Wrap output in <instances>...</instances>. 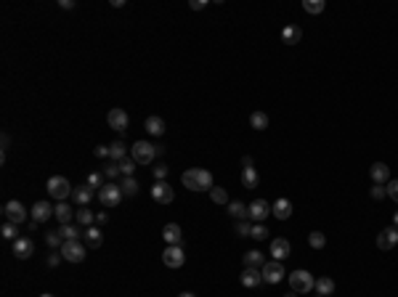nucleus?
<instances>
[{"mask_svg": "<svg viewBox=\"0 0 398 297\" xmlns=\"http://www.w3.org/2000/svg\"><path fill=\"white\" fill-rule=\"evenodd\" d=\"M183 186L189 191H210L212 189V173L210 170H202V167H191V170L183 173Z\"/></svg>", "mask_w": 398, "mask_h": 297, "instance_id": "nucleus-1", "label": "nucleus"}, {"mask_svg": "<svg viewBox=\"0 0 398 297\" xmlns=\"http://www.w3.org/2000/svg\"><path fill=\"white\" fill-rule=\"evenodd\" d=\"M290 286H292V292H298V294H308V292H313V286H316V278L300 268V271L290 273Z\"/></svg>", "mask_w": 398, "mask_h": 297, "instance_id": "nucleus-2", "label": "nucleus"}, {"mask_svg": "<svg viewBox=\"0 0 398 297\" xmlns=\"http://www.w3.org/2000/svg\"><path fill=\"white\" fill-rule=\"evenodd\" d=\"M130 154H133L136 165H149V162H154V157H157V146L149 143V141H136L133 148H130Z\"/></svg>", "mask_w": 398, "mask_h": 297, "instance_id": "nucleus-3", "label": "nucleus"}, {"mask_svg": "<svg viewBox=\"0 0 398 297\" xmlns=\"http://www.w3.org/2000/svg\"><path fill=\"white\" fill-rule=\"evenodd\" d=\"M72 186H69V181L67 178H61V175H53V178H48V194L56 202H64L67 197H72Z\"/></svg>", "mask_w": 398, "mask_h": 297, "instance_id": "nucleus-4", "label": "nucleus"}, {"mask_svg": "<svg viewBox=\"0 0 398 297\" xmlns=\"http://www.w3.org/2000/svg\"><path fill=\"white\" fill-rule=\"evenodd\" d=\"M122 186H117V183H112L109 181L104 189L98 191V199H101V204H104V207H117L119 202H122Z\"/></svg>", "mask_w": 398, "mask_h": 297, "instance_id": "nucleus-5", "label": "nucleus"}, {"mask_svg": "<svg viewBox=\"0 0 398 297\" xmlns=\"http://www.w3.org/2000/svg\"><path fill=\"white\" fill-rule=\"evenodd\" d=\"M61 257L69 260V263H82V260H85V244H80V239L64 241L61 244Z\"/></svg>", "mask_w": 398, "mask_h": 297, "instance_id": "nucleus-6", "label": "nucleus"}, {"mask_svg": "<svg viewBox=\"0 0 398 297\" xmlns=\"http://www.w3.org/2000/svg\"><path fill=\"white\" fill-rule=\"evenodd\" d=\"M3 215H6L8 223H16V226H19V223L27 220V207H24L19 199H11V202L3 204Z\"/></svg>", "mask_w": 398, "mask_h": 297, "instance_id": "nucleus-7", "label": "nucleus"}, {"mask_svg": "<svg viewBox=\"0 0 398 297\" xmlns=\"http://www.w3.org/2000/svg\"><path fill=\"white\" fill-rule=\"evenodd\" d=\"M162 263L168 265V268H181L183 263H186V252H183V247H181V244H170V247H165V252H162Z\"/></svg>", "mask_w": 398, "mask_h": 297, "instance_id": "nucleus-8", "label": "nucleus"}, {"mask_svg": "<svg viewBox=\"0 0 398 297\" xmlns=\"http://www.w3.org/2000/svg\"><path fill=\"white\" fill-rule=\"evenodd\" d=\"M260 273H263V281H266V284H279L282 278L287 276L284 265L279 263V260H271V263H266Z\"/></svg>", "mask_w": 398, "mask_h": 297, "instance_id": "nucleus-9", "label": "nucleus"}, {"mask_svg": "<svg viewBox=\"0 0 398 297\" xmlns=\"http://www.w3.org/2000/svg\"><path fill=\"white\" fill-rule=\"evenodd\" d=\"M152 199L157 202V204H170L173 199H175V194H173V189L165 181H157L154 186H152Z\"/></svg>", "mask_w": 398, "mask_h": 297, "instance_id": "nucleus-10", "label": "nucleus"}, {"mask_svg": "<svg viewBox=\"0 0 398 297\" xmlns=\"http://www.w3.org/2000/svg\"><path fill=\"white\" fill-rule=\"evenodd\" d=\"M106 122H109V127L112 130H127V125H130V117H127V111L125 109H112L106 114Z\"/></svg>", "mask_w": 398, "mask_h": 297, "instance_id": "nucleus-11", "label": "nucleus"}, {"mask_svg": "<svg viewBox=\"0 0 398 297\" xmlns=\"http://www.w3.org/2000/svg\"><path fill=\"white\" fill-rule=\"evenodd\" d=\"M14 255L19 257V260L32 257V255H35V241H32L30 236H19V239L14 241Z\"/></svg>", "mask_w": 398, "mask_h": 297, "instance_id": "nucleus-12", "label": "nucleus"}, {"mask_svg": "<svg viewBox=\"0 0 398 297\" xmlns=\"http://www.w3.org/2000/svg\"><path fill=\"white\" fill-rule=\"evenodd\" d=\"M268 215H271V204H268L266 199H255L252 204H249V220L263 223Z\"/></svg>", "mask_w": 398, "mask_h": 297, "instance_id": "nucleus-13", "label": "nucleus"}, {"mask_svg": "<svg viewBox=\"0 0 398 297\" xmlns=\"http://www.w3.org/2000/svg\"><path fill=\"white\" fill-rule=\"evenodd\" d=\"M398 244V228L395 226H390V228H382L377 234V247L379 249H393Z\"/></svg>", "mask_w": 398, "mask_h": 297, "instance_id": "nucleus-14", "label": "nucleus"}, {"mask_svg": "<svg viewBox=\"0 0 398 297\" xmlns=\"http://www.w3.org/2000/svg\"><path fill=\"white\" fill-rule=\"evenodd\" d=\"M51 218H53V204L51 202H35L32 220L35 223H45V220H51Z\"/></svg>", "mask_w": 398, "mask_h": 297, "instance_id": "nucleus-15", "label": "nucleus"}, {"mask_svg": "<svg viewBox=\"0 0 398 297\" xmlns=\"http://www.w3.org/2000/svg\"><path fill=\"white\" fill-rule=\"evenodd\" d=\"M93 197H98V194L90 189V186L85 183V186H77L75 191H72V199H75V204L77 207H88V202L93 199Z\"/></svg>", "mask_w": 398, "mask_h": 297, "instance_id": "nucleus-16", "label": "nucleus"}, {"mask_svg": "<svg viewBox=\"0 0 398 297\" xmlns=\"http://www.w3.org/2000/svg\"><path fill=\"white\" fill-rule=\"evenodd\" d=\"M162 239H165V244H181L183 241V231H181V226L178 223H168V226L162 228Z\"/></svg>", "mask_w": 398, "mask_h": 297, "instance_id": "nucleus-17", "label": "nucleus"}, {"mask_svg": "<svg viewBox=\"0 0 398 297\" xmlns=\"http://www.w3.org/2000/svg\"><path fill=\"white\" fill-rule=\"evenodd\" d=\"M290 252H292V247H290V241H287V239L279 236V239L271 241V255H274V260H279V263H282L284 257H290Z\"/></svg>", "mask_w": 398, "mask_h": 297, "instance_id": "nucleus-18", "label": "nucleus"}, {"mask_svg": "<svg viewBox=\"0 0 398 297\" xmlns=\"http://www.w3.org/2000/svg\"><path fill=\"white\" fill-rule=\"evenodd\" d=\"M72 215H77V212L72 210L67 202H56V204H53V218H59V226H67V223L72 220Z\"/></svg>", "mask_w": 398, "mask_h": 297, "instance_id": "nucleus-19", "label": "nucleus"}, {"mask_svg": "<svg viewBox=\"0 0 398 297\" xmlns=\"http://www.w3.org/2000/svg\"><path fill=\"white\" fill-rule=\"evenodd\" d=\"M82 239H85V247H90V249H96V247L104 244V234H101V228H96V226H90V228L82 231Z\"/></svg>", "mask_w": 398, "mask_h": 297, "instance_id": "nucleus-20", "label": "nucleus"}, {"mask_svg": "<svg viewBox=\"0 0 398 297\" xmlns=\"http://www.w3.org/2000/svg\"><path fill=\"white\" fill-rule=\"evenodd\" d=\"M282 40L287 43V45H298L300 40H303V30L298 24H287L284 30H282Z\"/></svg>", "mask_w": 398, "mask_h": 297, "instance_id": "nucleus-21", "label": "nucleus"}, {"mask_svg": "<svg viewBox=\"0 0 398 297\" xmlns=\"http://www.w3.org/2000/svg\"><path fill=\"white\" fill-rule=\"evenodd\" d=\"M242 284L247 286V289H255V286H260V284H263V273L257 271V268H244V273H242Z\"/></svg>", "mask_w": 398, "mask_h": 297, "instance_id": "nucleus-22", "label": "nucleus"}, {"mask_svg": "<svg viewBox=\"0 0 398 297\" xmlns=\"http://www.w3.org/2000/svg\"><path fill=\"white\" fill-rule=\"evenodd\" d=\"M369 175H372L374 183H385L387 178H390V167H387L385 162H374L372 170H369Z\"/></svg>", "mask_w": 398, "mask_h": 297, "instance_id": "nucleus-23", "label": "nucleus"}, {"mask_svg": "<svg viewBox=\"0 0 398 297\" xmlns=\"http://www.w3.org/2000/svg\"><path fill=\"white\" fill-rule=\"evenodd\" d=\"M271 212H274L279 220H287V218L292 215V202H290V199H276L274 207H271Z\"/></svg>", "mask_w": 398, "mask_h": 297, "instance_id": "nucleus-24", "label": "nucleus"}, {"mask_svg": "<svg viewBox=\"0 0 398 297\" xmlns=\"http://www.w3.org/2000/svg\"><path fill=\"white\" fill-rule=\"evenodd\" d=\"M263 265H266L263 252H257V249H249V252H244V268H263Z\"/></svg>", "mask_w": 398, "mask_h": 297, "instance_id": "nucleus-25", "label": "nucleus"}, {"mask_svg": "<svg viewBox=\"0 0 398 297\" xmlns=\"http://www.w3.org/2000/svg\"><path fill=\"white\" fill-rule=\"evenodd\" d=\"M228 215L236 220H244V218H249V207L244 202H228Z\"/></svg>", "mask_w": 398, "mask_h": 297, "instance_id": "nucleus-26", "label": "nucleus"}, {"mask_svg": "<svg viewBox=\"0 0 398 297\" xmlns=\"http://www.w3.org/2000/svg\"><path fill=\"white\" fill-rule=\"evenodd\" d=\"M75 218H77V226H80V228H90V226L96 223V212H90L88 207H80Z\"/></svg>", "mask_w": 398, "mask_h": 297, "instance_id": "nucleus-27", "label": "nucleus"}, {"mask_svg": "<svg viewBox=\"0 0 398 297\" xmlns=\"http://www.w3.org/2000/svg\"><path fill=\"white\" fill-rule=\"evenodd\" d=\"M144 127L149 130L152 135H157V138L165 135V119H162V117H149V119L144 122Z\"/></svg>", "mask_w": 398, "mask_h": 297, "instance_id": "nucleus-28", "label": "nucleus"}, {"mask_svg": "<svg viewBox=\"0 0 398 297\" xmlns=\"http://www.w3.org/2000/svg\"><path fill=\"white\" fill-rule=\"evenodd\" d=\"M321 297H329L332 292H335V281H332L329 276H321V278H316V286H313Z\"/></svg>", "mask_w": 398, "mask_h": 297, "instance_id": "nucleus-29", "label": "nucleus"}, {"mask_svg": "<svg viewBox=\"0 0 398 297\" xmlns=\"http://www.w3.org/2000/svg\"><path fill=\"white\" fill-rule=\"evenodd\" d=\"M125 152H127L125 141H114V143H109V160H112V162L125 160Z\"/></svg>", "mask_w": 398, "mask_h": 297, "instance_id": "nucleus-30", "label": "nucleus"}, {"mask_svg": "<svg viewBox=\"0 0 398 297\" xmlns=\"http://www.w3.org/2000/svg\"><path fill=\"white\" fill-rule=\"evenodd\" d=\"M59 234H61V239L64 241H75V239H80V226H72V223H67V226H59Z\"/></svg>", "mask_w": 398, "mask_h": 297, "instance_id": "nucleus-31", "label": "nucleus"}, {"mask_svg": "<svg viewBox=\"0 0 398 297\" xmlns=\"http://www.w3.org/2000/svg\"><path fill=\"white\" fill-rule=\"evenodd\" d=\"M242 186L244 189H255L257 186V170L255 167H244L242 170Z\"/></svg>", "mask_w": 398, "mask_h": 297, "instance_id": "nucleus-32", "label": "nucleus"}, {"mask_svg": "<svg viewBox=\"0 0 398 297\" xmlns=\"http://www.w3.org/2000/svg\"><path fill=\"white\" fill-rule=\"evenodd\" d=\"M249 125L255 130H266L268 127V114L266 111H252V114H249Z\"/></svg>", "mask_w": 398, "mask_h": 297, "instance_id": "nucleus-33", "label": "nucleus"}, {"mask_svg": "<svg viewBox=\"0 0 398 297\" xmlns=\"http://www.w3.org/2000/svg\"><path fill=\"white\" fill-rule=\"evenodd\" d=\"M119 173H122L125 178H133V173H136V160H133V157L119 160Z\"/></svg>", "mask_w": 398, "mask_h": 297, "instance_id": "nucleus-34", "label": "nucleus"}, {"mask_svg": "<svg viewBox=\"0 0 398 297\" xmlns=\"http://www.w3.org/2000/svg\"><path fill=\"white\" fill-rule=\"evenodd\" d=\"M104 178H106L104 173H90L85 183H88V186H90V189H93V191H101V189H104V186H106V183H104Z\"/></svg>", "mask_w": 398, "mask_h": 297, "instance_id": "nucleus-35", "label": "nucleus"}, {"mask_svg": "<svg viewBox=\"0 0 398 297\" xmlns=\"http://www.w3.org/2000/svg\"><path fill=\"white\" fill-rule=\"evenodd\" d=\"M0 234H3V239L16 241V239H19V236H16V234H19V226H16V223H8V220H6L3 228H0Z\"/></svg>", "mask_w": 398, "mask_h": 297, "instance_id": "nucleus-36", "label": "nucleus"}, {"mask_svg": "<svg viewBox=\"0 0 398 297\" xmlns=\"http://www.w3.org/2000/svg\"><path fill=\"white\" fill-rule=\"evenodd\" d=\"M308 244L313 249H321L324 244H327V236H324L321 231H311V234H308Z\"/></svg>", "mask_w": 398, "mask_h": 297, "instance_id": "nucleus-37", "label": "nucleus"}, {"mask_svg": "<svg viewBox=\"0 0 398 297\" xmlns=\"http://www.w3.org/2000/svg\"><path fill=\"white\" fill-rule=\"evenodd\" d=\"M122 194L125 197H136L138 194V181L136 178H122Z\"/></svg>", "mask_w": 398, "mask_h": 297, "instance_id": "nucleus-38", "label": "nucleus"}, {"mask_svg": "<svg viewBox=\"0 0 398 297\" xmlns=\"http://www.w3.org/2000/svg\"><path fill=\"white\" fill-rule=\"evenodd\" d=\"M210 199L215 202V204H228V194L223 189H218V186H212V189H210Z\"/></svg>", "mask_w": 398, "mask_h": 297, "instance_id": "nucleus-39", "label": "nucleus"}, {"mask_svg": "<svg viewBox=\"0 0 398 297\" xmlns=\"http://www.w3.org/2000/svg\"><path fill=\"white\" fill-rule=\"evenodd\" d=\"M303 8H305L308 14H321L324 8H327V3H324V0H305Z\"/></svg>", "mask_w": 398, "mask_h": 297, "instance_id": "nucleus-40", "label": "nucleus"}, {"mask_svg": "<svg viewBox=\"0 0 398 297\" xmlns=\"http://www.w3.org/2000/svg\"><path fill=\"white\" fill-rule=\"evenodd\" d=\"M45 244H48V247H53V249H56V247L61 249L64 239H61V234H59V231H48V234H45Z\"/></svg>", "mask_w": 398, "mask_h": 297, "instance_id": "nucleus-41", "label": "nucleus"}, {"mask_svg": "<svg viewBox=\"0 0 398 297\" xmlns=\"http://www.w3.org/2000/svg\"><path fill=\"white\" fill-rule=\"evenodd\" d=\"M104 175H106L109 181H114L117 175H122V173H119V162H112V160H109V162L104 165Z\"/></svg>", "mask_w": 398, "mask_h": 297, "instance_id": "nucleus-42", "label": "nucleus"}, {"mask_svg": "<svg viewBox=\"0 0 398 297\" xmlns=\"http://www.w3.org/2000/svg\"><path fill=\"white\" fill-rule=\"evenodd\" d=\"M249 236H252L255 241H263V239H268V228L263 226V223H257V226H252V234Z\"/></svg>", "mask_w": 398, "mask_h": 297, "instance_id": "nucleus-43", "label": "nucleus"}, {"mask_svg": "<svg viewBox=\"0 0 398 297\" xmlns=\"http://www.w3.org/2000/svg\"><path fill=\"white\" fill-rule=\"evenodd\" d=\"M236 234H239V236H249V234H252L249 220H239V223H236Z\"/></svg>", "mask_w": 398, "mask_h": 297, "instance_id": "nucleus-44", "label": "nucleus"}, {"mask_svg": "<svg viewBox=\"0 0 398 297\" xmlns=\"http://www.w3.org/2000/svg\"><path fill=\"white\" fill-rule=\"evenodd\" d=\"M369 197H372V199H377V202H379V199H382V197H387V191H385V186H382V183H374V189H372V191H369Z\"/></svg>", "mask_w": 398, "mask_h": 297, "instance_id": "nucleus-45", "label": "nucleus"}, {"mask_svg": "<svg viewBox=\"0 0 398 297\" xmlns=\"http://www.w3.org/2000/svg\"><path fill=\"white\" fill-rule=\"evenodd\" d=\"M385 191H387V197H390L393 202H398V181H387Z\"/></svg>", "mask_w": 398, "mask_h": 297, "instance_id": "nucleus-46", "label": "nucleus"}, {"mask_svg": "<svg viewBox=\"0 0 398 297\" xmlns=\"http://www.w3.org/2000/svg\"><path fill=\"white\" fill-rule=\"evenodd\" d=\"M168 173H170L168 165H157V167H154V178H157V181H165V178H168Z\"/></svg>", "mask_w": 398, "mask_h": 297, "instance_id": "nucleus-47", "label": "nucleus"}, {"mask_svg": "<svg viewBox=\"0 0 398 297\" xmlns=\"http://www.w3.org/2000/svg\"><path fill=\"white\" fill-rule=\"evenodd\" d=\"M93 154L98 157V160H109V146H96Z\"/></svg>", "mask_w": 398, "mask_h": 297, "instance_id": "nucleus-48", "label": "nucleus"}, {"mask_svg": "<svg viewBox=\"0 0 398 297\" xmlns=\"http://www.w3.org/2000/svg\"><path fill=\"white\" fill-rule=\"evenodd\" d=\"M59 8H64V11H72V8H75V0H59Z\"/></svg>", "mask_w": 398, "mask_h": 297, "instance_id": "nucleus-49", "label": "nucleus"}, {"mask_svg": "<svg viewBox=\"0 0 398 297\" xmlns=\"http://www.w3.org/2000/svg\"><path fill=\"white\" fill-rule=\"evenodd\" d=\"M59 260H61V255H56V252L48 255V268H56V265H59Z\"/></svg>", "mask_w": 398, "mask_h": 297, "instance_id": "nucleus-50", "label": "nucleus"}, {"mask_svg": "<svg viewBox=\"0 0 398 297\" xmlns=\"http://www.w3.org/2000/svg\"><path fill=\"white\" fill-rule=\"evenodd\" d=\"M205 6H207L205 0H191V8H194V11H202V8H205Z\"/></svg>", "mask_w": 398, "mask_h": 297, "instance_id": "nucleus-51", "label": "nucleus"}, {"mask_svg": "<svg viewBox=\"0 0 398 297\" xmlns=\"http://www.w3.org/2000/svg\"><path fill=\"white\" fill-rule=\"evenodd\" d=\"M106 220H109V215H106V212H96V223H101V226H104Z\"/></svg>", "mask_w": 398, "mask_h": 297, "instance_id": "nucleus-52", "label": "nucleus"}, {"mask_svg": "<svg viewBox=\"0 0 398 297\" xmlns=\"http://www.w3.org/2000/svg\"><path fill=\"white\" fill-rule=\"evenodd\" d=\"M242 165L244 167H252V157H242Z\"/></svg>", "mask_w": 398, "mask_h": 297, "instance_id": "nucleus-53", "label": "nucleus"}, {"mask_svg": "<svg viewBox=\"0 0 398 297\" xmlns=\"http://www.w3.org/2000/svg\"><path fill=\"white\" fill-rule=\"evenodd\" d=\"M178 297H197V294H191V292H181Z\"/></svg>", "mask_w": 398, "mask_h": 297, "instance_id": "nucleus-54", "label": "nucleus"}, {"mask_svg": "<svg viewBox=\"0 0 398 297\" xmlns=\"http://www.w3.org/2000/svg\"><path fill=\"white\" fill-rule=\"evenodd\" d=\"M393 226L398 228V212H395V215H393Z\"/></svg>", "mask_w": 398, "mask_h": 297, "instance_id": "nucleus-55", "label": "nucleus"}, {"mask_svg": "<svg viewBox=\"0 0 398 297\" xmlns=\"http://www.w3.org/2000/svg\"><path fill=\"white\" fill-rule=\"evenodd\" d=\"M295 294H298V292H290V294H284V297H295Z\"/></svg>", "mask_w": 398, "mask_h": 297, "instance_id": "nucleus-56", "label": "nucleus"}, {"mask_svg": "<svg viewBox=\"0 0 398 297\" xmlns=\"http://www.w3.org/2000/svg\"><path fill=\"white\" fill-rule=\"evenodd\" d=\"M40 297H53V294H40Z\"/></svg>", "mask_w": 398, "mask_h": 297, "instance_id": "nucleus-57", "label": "nucleus"}, {"mask_svg": "<svg viewBox=\"0 0 398 297\" xmlns=\"http://www.w3.org/2000/svg\"><path fill=\"white\" fill-rule=\"evenodd\" d=\"M316 297H321V294H316Z\"/></svg>", "mask_w": 398, "mask_h": 297, "instance_id": "nucleus-58", "label": "nucleus"}]
</instances>
